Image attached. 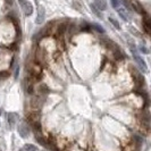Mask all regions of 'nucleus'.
Wrapping results in <instances>:
<instances>
[{
	"instance_id": "obj_21",
	"label": "nucleus",
	"mask_w": 151,
	"mask_h": 151,
	"mask_svg": "<svg viewBox=\"0 0 151 151\" xmlns=\"http://www.w3.org/2000/svg\"><path fill=\"white\" fill-rule=\"evenodd\" d=\"M73 5H74V8H75V9H78V10H82V7H81V4H80V2H78V4H77V1H74V2H73Z\"/></svg>"
},
{
	"instance_id": "obj_15",
	"label": "nucleus",
	"mask_w": 151,
	"mask_h": 151,
	"mask_svg": "<svg viewBox=\"0 0 151 151\" xmlns=\"http://www.w3.org/2000/svg\"><path fill=\"white\" fill-rule=\"evenodd\" d=\"M65 30H66V24H60L59 26H58V30H57V34L58 35H63L64 33H65Z\"/></svg>"
},
{
	"instance_id": "obj_13",
	"label": "nucleus",
	"mask_w": 151,
	"mask_h": 151,
	"mask_svg": "<svg viewBox=\"0 0 151 151\" xmlns=\"http://www.w3.org/2000/svg\"><path fill=\"white\" fill-rule=\"evenodd\" d=\"M31 104H32V107H40L42 105V101L39 98H35V97H34V98H32Z\"/></svg>"
},
{
	"instance_id": "obj_6",
	"label": "nucleus",
	"mask_w": 151,
	"mask_h": 151,
	"mask_svg": "<svg viewBox=\"0 0 151 151\" xmlns=\"http://www.w3.org/2000/svg\"><path fill=\"white\" fill-rule=\"evenodd\" d=\"M7 119H8L9 125L13 126V125H15L16 123L18 122V115L16 113H9L7 115Z\"/></svg>"
},
{
	"instance_id": "obj_27",
	"label": "nucleus",
	"mask_w": 151,
	"mask_h": 151,
	"mask_svg": "<svg viewBox=\"0 0 151 151\" xmlns=\"http://www.w3.org/2000/svg\"><path fill=\"white\" fill-rule=\"evenodd\" d=\"M29 93H31V94H32V93H33V86H29Z\"/></svg>"
},
{
	"instance_id": "obj_3",
	"label": "nucleus",
	"mask_w": 151,
	"mask_h": 151,
	"mask_svg": "<svg viewBox=\"0 0 151 151\" xmlns=\"http://www.w3.org/2000/svg\"><path fill=\"white\" fill-rule=\"evenodd\" d=\"M45 9L43 6H39L38 7V16H37V19H35V23L37 24H42L45 22Z\"/></svg>"
},
{
	"instance_id": "obj_2",
	"label": "nucleus",
	"mask_w": 151,
	"mask_h": 151,
	"mask_svg": "<svg viewBox=\"0 0 151 151\" xmlns=\"http://www.w3.org/2000/svg\"><path fill=\"white\" fill-rule=\"evenodd\" d=\"M18 133L22 137H27L30 135L31 131H30V126L27 123H21L18 125Z\"/></svg>"
},
{
	"instance_id": "obj_17",
	"label": "nucleus",
	"mask_w": 151,
	"mask_h": 151,
	"mask_svg": "<svg viewBox=\"0 0 151 151\" xmlns=\"http://www.w3.org/2000/svg\"><path fill=\"white\" fill-rule=\"evenodd\" d=\"M29 118H30V121L32 122V123L39 122V119H40V115H39V114H31Z\"/></svg>"
},
{
	"instance_id": "obj_19",
	"label": "nucleus",
	"mask_w": 151,
	"mask_h": 151,
	"mask_svg": "<svg viewBox=\"0 0 151 151\" xmlns=\"http://www.w3.org/2000/svg\"><path fill=\"white\" fill-rule=\"evenodd\" d=\"M91 9H92V12H93V13H94L96 15L98 16L99 18H102V15L100 14V12H99V9H98V8H97V7H96V6L93 5V4L91 5Z\"/></svg>"
},
{
	"instance_id": "obj_1",
	"label": "nucleus",
	"mask_w": 151,
	"mask_h": 151,
	"mask_svg": "<svg viewBox=\"0 0 151 151\" xmlns=\"http://www.w3.org/2000/svg\"><path fill=\"white\" fill-rule=\"evenodd\" d=\"M132 53H133V57H134V59L135 61L137 63V65H139V67L141 70H143V72H147L148 70V66H147V64H145V61L136 53V50L135 49H132Z\"/></svg>"
},
{
	"instance_id": "obj_12",
	"label": "nucleus",
	"mask_w": 151,
	"mask_h": 151,
	"mask_svg": "<svg viewBox=\"0 0 151 151\" xmlns=\"http://www.w3.org/2000/svg\"><path fill=\"white\" fill-rule=\"evenodd\" d=\"M118 14H119V16H121L122 18L124 19V21H129V14H127V12L125 10V9H123V8H118Z\"/></svg>"
},
{
	"instance_id": "obj_10",
	"label": "nucleus",
	"mask_w": 151,
	"mask_h": 151,
	"mask_svg": "<svg viewBox=\"0 0 151 151\" xmlns=\"http://www.w3.org/2000/svg\"><path fill=\"white\" fill-rule=\"evenodd\" d=\"M143 29L145 31V33H148V34H150L151 32V22L149 18H145L143 22Z\"/></svg>"
},
{
	"instance_id": "obj_8",
	"label": "nucleus",
	"mask_w": 151,
	"mask_h": 151,
	"mask_svg": "<svg viewBox=\"0 0 151 151\" xmlns=\"http://www.w3.org/2000/svg\"><path fill=\"white\" fill-rule=\"evenodd\" d=\"M141 123L145 129H149V124H150V117H149V114L145 113L141 116Z\"/></svg>"
},
{
	"instance_id": "obj_11",
	"label": "nucleus",
	"mask_w": 151,
	"mask_h": 151,
	"mask_svg": "<svg viewBox=\"0 0 151 151\" xmlns=\"http://www.w3.org/2000/svg\"><path fill=\"white\" fill-rule=\"evenodd\" d=\"M32 127H33V129H34V132H35L37 135L41 134V124H40V122H34V123H32Z\"/></svg>"
},
{
	"instance_id": "obj_18",
	"label": "nucleus",
	"mask_w": 151,
	"mask_h": 151,
	"mask_svg": "<svg viewBox=\"0 0 151 151\" xmlns=\"http://www.w3.org/2000/svg\"><path fill=\"white\" fill-rule=\"evenodd\" d=\"M109 21H110V23L113 24V25L116 27V29H117V30H119V29H121L119 23H118V21H117V19H115V18H113V17H109Z\"/></svg>"
},
{
	"instance_id": "obj_4",
	"label": "nucleus",
	"mask_w": 151,
	"mask_h": 151,
	"mask_svg": "<svg viewBox=\"0 0 151 151\" xmlns=\"http://www.w3.org/2000/svg\"><path fill=\"white\" fill-rule=\"evenodd\" d=\"M131 69H132V73H133V75H134V77H135V83L136 85H139V86H141V85H143L144 83V78L143 76L141 75L139 72H136V69L134 67L132 68L131 67Z\"/></svg>"
},
{
	"instance_id": "obj_25",
	"label": "nucleus",
	"mask_w": 151,
	"mask_h": 151,
	"mask_svg": "<svg viewBox=\"0 0 151 151\" xmlns=\"http://www.w3.org/2000/svg\"><path fill=\"white\" fill-rule=\"evenodd\" d=\"M5 1H6V4H7L8 6H12L13 2H14V0H5Z\"/></svg>"
},
{
	"instance_id": "obj_5",
	"label": "nucleus",
	"mask_w": 151,
	"mask_h": 151,
	"mask_svg": "<svg viewBox=\"0 0 151 151\" xmlns=\"http://www.w3.org/2000/svg\"><path fill=\"white\" fill-rule=\"evenodd\" d=\"M22 8H23L24 14H25L26 16L32 15V13H33V6H32V4H31L30 1H26V2L22 6Z\"/></svg>"
},
{
	"instance_id": "obj_22",
	"label": "nucleus",
	"mask_w": 151,
	"mask_h": 151,
	"mask_svg": "<svg viewBox=\"0 0 151 151\" xmlns=\"http://www.w3.org/2000/svg\"><path fill=\"white\" fill-rule=\"evenodd\" d=\"M111 5H113L114 8H118V6H119V1H118V0H111Z\"/></svg>"
},
{
	"instance_id": "obj_29",
	"label": "nucleus",
	"mask_w": 151,
	"mask_h": 151,
	"mask_svg": "<svg viewBox=\"0 0 151 151\" xmlns=\"http://www.w3.org/2000/svg\"><path fill=\"white\" fill-rule=\"evenodd\" d=\"M0 115H1V108H0Z\"/></svg>"
},
{
	"instance_id": "obj_20",
	"label": "nucleus",
	"mask_w": 151,
	"mask_h": 151,
	"mask_svg": "<svg viewBox=\"0 0 151 151\" xmlns=\"http://www.w3.org/2000/svg\"><path fill=\"white\" fill-rule=\"evenodd\" d=\"M92 27H93L96 31L100 32V33H104V29H102L100 25H98V24H92Z\"/></svg>"
},
{
	"instance_id": "obj_24",
	"label": "nucleus",
	"mask_w": 151,
	"mask_h": 151,
	"mask_svg": "<svg viewBox=\"0 0 151 151\" xmlns=\"http://www.w3.org/2000/svg\"><path fill=\"white\" fill-rule=\"evenodd\" d=\"M140 50H141L142 52H144V53H148V52H149V50H148V49H147V48H145L144 45H141V47H140Z\"/></svg>"
},
{
	"instance_id": "obj_9",
	"label": "nucleus",
	"mask_w": 151,
	"mask_h": 151,
	"mask_svg": "<svg viewBox=\"0 0 151 151\" xmlns=\"http://www.w3.org/2000/svg\"><path fill=\"white\" fill-rule=\"evenodd\" d=\"M93 5L98 8L99 10H106L107 9V4L105 0H94Z\"/></svg>"
},
{
	"instance_id": "obj_7",
	"label": "nucleus",
	"mask_w": 151,
	"mask_h": 151,
	"mask_svg": "<svg viewBox=\"0 0 151 151\" xmlns=\"http://www.w3.org/2000/svg\"><path fill=\"white\" fill-rule=\"evenodd\" d=\"M35 59H37L40 64H42V63L45 60V55L43 49L38 48V50H37V55H35Z\"/></svg>"
},
{
	"instance_id": "obj_28",
	"label": "nucleus",
	"mask_w": 151,
	"mask_h": 151,
	"mask_svg": "<svg viewBox=\"0 0 151 151\" xmlns=\"http://www.w3.org/2000/svg\"><path fill=\"white\" fill-rule=\"evenodd\" d=\"M19 151H26V150H25L24 148H22V149H21V150H19Z\"/></svg>"
},
{
	"instance_id": "obj_30",
	"label": "nucleus",
	"mask_w": 151,
	"mask_h": 151,
	"mask_svg": "<svg viewBox=\"0 0 151 151\" xmlns=\"http://www.w3.org/2000/svg\"><path fill=\"white\" fill-rule=\"evenodd\" d=\"M0 151H1V150H0Z\"/></svg>"
},
{
	"instance_id": "obj_26",
	"label": "nucleus",
	"mask_w": 151,
	"mask_h": 151,
	"mask_svg": "<svg viewBox=\"0 0 151 151\" xmlns=\"http://www.w3.org/2000/svg\"><path fill=\"white\" fill-rule=\"evenodd\" d=\"M26 1H27V0H18V2H19V5H21V6H23Z\"/></svg>"
},
{
	"instance_id": "obj_23",
	"label": "nucleus",
	"mask_w": 151,
	"mask_h": 151,
	"mask_svg": "<svg viewBox=\"0 0 151 151\" xmlns=\"http://www.w3.org/2000/svg\"><path fill=\"white\" fill-rule=\"evenodd\" d=\"M8 75H9V73H7V72H0V80L7 77Z\"/></svg>"
},
{
	"instance_id": "obj_16",
	"label": "nucleus",
	"mask_w": 151,
	"mask_h": 151,
	"mask_svg": "<svg viewBox=\"0 0 151 151\" xmlns=\"http://www.w3.org/2000/svg\"><path fill=\"white\" fill-rule=\"evenodd\" d=\"M24 149L26 151H39L38 148L35 145H33V144H25L24 145Z\"/></svg>"
},
{
	"instance_id": "obj_14",
	"label": "nucleus",
	"mask_w": 151,
	"mask_h": 151,
	"mask_svg": "<svg viewBox=\"0 0 151 151\" xmlns=\"http://www.w3.org/2000/svg\"><path fill=\"white\" fill-rule=\"evenodd\" d=\"M49 88L45 85V84H41L40 86H39V92L40 93H42V94H45V93H49Z\"/></svg>"
}]
</instances>
